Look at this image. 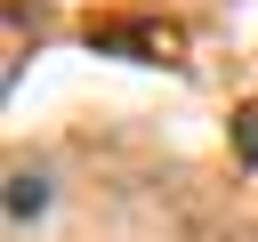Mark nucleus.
I'll return each instance as SVG.
<instances>
[{"label":"nucleus","mask_w":258,"mask_h":242,"mask_svg":"<svg viewBox=\"0 0 258 242\" xmlns=\"http://www.w3.org/2000/svg\"><path fill=\"white\" fill-rule=\"evenodd\" d=\"M234 153H242V169H258V97L234 113Z\"/></svg>","instance_id":"2"},{"label":"nucleus","mask_w":258,"mask_h":242,"mask_svg":"<svg viewBox=\"0 0 258 242\" xmlns=\"http://www.w3.org/2000/svg\"><path fill=\"white\" fill-rule=\"evenodd\" d=\"M48 210V177L40 169H8V226H32Z\"/></svg>","instance_id":"1"}]
</instances>
